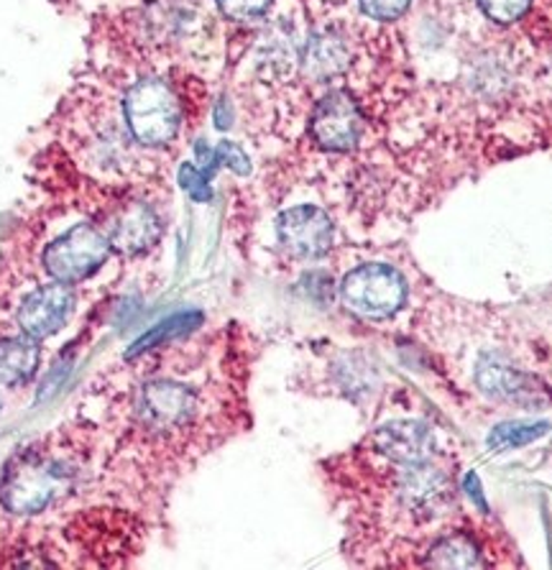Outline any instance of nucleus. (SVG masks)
Instances as JSON below:
<instances>
[{
  "mask_svg": "<svg viewBox=\"0 0 552 570\" xmlns=\"http://www.w3.org/2000/svg\"><path fill=\"white\" fill-rule=\"evenodd\" d=\"M272 0H218V8L223 16L230 21H254L269 11Z\"/></svg>",
  "mask_w": 552,
  "mask_h": 570,
  "instance_id": "aec40b11",
  "label": "nucleus"
},
{
  "mask_svg": "<svg viewBox=\"0 0 552 570\" xmlns=\"http://www.w3.org/2000/svg\"><path fill=\"white\" fill-rule=\"evenodd\" d=\"M110 248L114 246L102 230L92 226H75L47 246L45 269L55 276V282H82L106 264Z\"/></svg>",
  "mask_w": 552,
  "mask_h": 570,
  "instance_id": "20e7f679",
  "label": "nucleus"
},
{
  "mask_svg": "<svg viewBox=\"0 0 552 570\" xmlns=\"http://www.w3.org/2000/svg\"><path fill=\"white\" fill-rule=\"evenodd\" d=\"M427 568H476L481 566L479 550L471 538L465 534H447L437 540L427 552Z\"/></svg>",
  "mask_w": 552,
  "mask_h": 570,
  "instance_id": "2eb2a0df",
  "label": "nucleus"
},
{
  "mask_svg": "<svg viewBox=\"0 0 552 570\" xmlns=\"http://www.w3.org/2000/svg\"><path fill=\"white\" fill-rule=\"evenodd\" d=\"M195 323H200V315H197V313H187V315H177V317L167 320V323H161V325L154 327V331L146 333L141 341H136V343L131 345V351H128V358H134L136 353H144V351H149V348H157L159 343L171 338V335L183 333L185 327L195 325Z\"/></svg>",
  "mask_w": 552,
  "mask_h": 570,
  "instance_id": "f3484780",
  "label": "nucleus"
},
{
  "mask_svg": "<svg viewBox=\"0 0 552 570\" xmlns=\"http://www.w3.org/2000/svg\"><path fill=\"white\" fill-rule=\"evenodd\" d=\"M41 351L29 335L0 341V386H19L37 374Z\"/></svg>",
  "mask_w": 552,
  "mask_h": 570,
  "instance_id": "4468645a",
  "label": "nucleus"
},
{
  "mask_svg": "<svg viewBox=\"0 0 552 570\" xmlns=\"http://www.w3.org/2000/svg\"><path fill=\"white\" fill-rule=\"evenodd\" d=\"M220 164H226V167L236 171V175H248V171H252V161H248L246 151L233 141H223L218 149L213 151V167H220Z\"/></svg>",
  "mask_w": 552,
  "mask_h": 570,
  "instance_id": "412c9836",
  "label": "nucleus"
},
{
  "mask_svg": "<svg viewBox=\"0 0 552 570\" xmlns=\"http://www.w3.org/2000/svg\"><path fill=\"white\" fill-rule=\"evenodd\" d=\"M400 497L402 504L420 517H435L453 502L451 481L425 463L410 465L400 483Z\"/></svg>",
  "mask_w": 552,
  "mask_h": 570,
  "instance_id": "9d476101",
  "label": "nucleus"
},
{
  "mask_svg": "<svg viewBox=\"0 0 552 570\" xmlns=\"http://www.w3.org/2000/svg\"><path fill=\"white\" fill-rule=\"evenodd\" d=\"M364 131L358 102L345 90H333L317 102L309 118V134L327 151H351Z\"/></svg>",
  "mask_w": 552,
  "mask_h": 570,
  "instance_id": "423d86ee",
  "label": "nucleus"
},
{
  "mask_svg": "<svg viewBox=\"0 0 552 570\" xmlns=\"http://www.w3.org/2000/svg\"><path fill=\"white\" fill-rule=\"evenodd\" d=\"M341 295L351 313L368 320L392 317L407 299V282L384 264H366L353 269L341 284Z\"/></svg>",
  "mask_w": 552,
  "mask_h": 570,
  "instance_id": "7ed1b4c3",
  "label": "nucleus"
},
{
  "mask_svg": "<svg viewBox=\"0 0 552 570\" xmlns=\"http://www.w3.org/2000/svg\"><path fill=\"white\" fill-rule=\"evenodd\" d=\"M371 443H374L376 453H382L384 458L402 465L425 463L435 448L433 433L425 425H420V422L410 420L390 422V425L378 428L374 438H371Z\"/></svg>",
  "mask_w": 552,
  "mask_h": 570,
  "instance_id": "1a4fd4ad",
  "label": "nucleus"
},
{
  "mask_svg": "<svg viewBox=\"0 0 552 570\" xmlns=\"http://www.w3.org/2000/svg\"><path fill=\"white\" fill-rule=\"evenodd\" d=\"M348 47H345L338 33L323 31L307 41L305 55H302V67H305L307 77H313V80H333V77H338L348 67Z\"/></svg>",
  "mask_w": 552,
  "mask_h": 570,
  "instance_id": "ddd939ff",
  "label": "nucleus"
},
{
  "mask_svg": "<svg viewBox=\"0 0 552 570\" xmlns=\"http://www.w3.org/2000/svg\"><path fill=\"white\" fill-rule=\"evenodd\" d=\"M126 124L131 136L144 146H167L175 141L183 124V110L175 90L161 80L136 82L126 95Z\"/></svg>",
  "mask_w": 552,
  "mask_h": 570,
  "instance_id": "f03ea898",
  "label": "nucleus"
},
{
  "mask_svg": "<svg viewBox=\"0 0 552 570\" xmlns=\"http://www.w3.org/2000/svg\"><path fill=\"white\" fill-rule=\"evenodd\" d=\"M72 469L57 455L29 451L8 465L0 481V502L8 512L37 514L72 483Z\"/></svg>",
  "mask_w": 552,
  "mask_h": 570,
  "instance_id": "f257e3e1",
  "label": "nucleus"
},
{
  "mask_svg": "<svg viewBox=\"0 0 552 570\" xmlns=\"http://www.w3.org/2000/svg\"><path fill=\"white\" fill-rule=\"evenodd\" d=\"M481 11L496 23H514L530 11L532 0H479Z\"/></svg>",
  "mask_w": 552,
  "mask_h": 570,
  "instance_id": "a211bd4d",
  "label": "nucleus"
},
{
  "mask_svg": "<svg viewBox=\"0 0 552 570\" xmlns=\"http://www.w3.org/2000/svg\"><path fill=\"white\" fill-rule=\"evenodd\" d=\"M75 289L65 282H51L31 292L19 307V327L29 338L45 341L62 331L75 307Z\"/></svg>",
  "mask_w": 552,
  "mask_h": 570,
  "instance_id": "6e6552de",
  "label": "nucleus"
},
{
  "mask_svg": "<svg viewBox=\"0 0 552 570\" xmlns=\"http://www.w3.org/2000/svg\"><path fill=\"white\" fill-rule=\"evenodd\" d=\"M479 384L486 389L489 394L512 402H538L542 394V389L534 379L499 364L494 358H486L479 364Z\"/></svg>",
  "mask_w": 552,
  "mask_h": 570,
  "instance_id": "f8f14e48",
  "label": "nucleus"
},
{
  "mask_svg": "<svg viewBox=\"0 0 552 570\" xmlns=\"http://www.w3.org/2000/svg\"><path fill=\"white\" fill-rule=\"evenodd\" d=\"M210 175H207L205 169H197L195 164H183V169H179V185H183L185 193L193 197L197 203H207L213 197L210 193Z\"/></svg>",
  "mask_w": 552,
  "mask_h": 570,
  "instance_id": "6ab92c4d",
  "label": "nucleus"
},
{
  "mask_svg": "<svg viewBox=\"0 0 552 570\" xmlns=\"http://www.w3.org/2000/svg\"><path fill=\"white\" fill-rule=\"evenodd\" d=\"M465 489H469L471 499L479 504L481 512H486V502H483V497H481V487H479V476H476V473H471V476L465 479Z\"/></svg>",
  "mask_w": 552,
  "mask_h": 570,
  "instance_id": "5701e85b",
  "label": "nucleus"
},
{
  "mask_svg": "<svg viewBox=\"0 0 552 570\" xmlns=\"http://www.w3.org/2000/svg\"><path fill=\"white\" fill-rule=\"evenodd\" d=\"M548 422H512V425H502L496 428L489 438V445L496 448V451H506V448H520L528 445L532 440H538L540 435L548 433Z\"/></svg>",
  "mask_w": 552,
  "mask_h": 570,
  "instance_id": "dca6fc26",
  "label": "nucleus"
},
{
  "mask_svg": "<svg viewBox=\"0 0 552 570\" xmlns=\"http://www.w3.org/2000/svg\"><path fill=\"white\" fill-rule=\"evenodd\" d=\"M108 240L114 248L126 254H138L151 248L161 236V223L149 205L134 203L116 215L114 226L108 228Z\"/></svg>",
  "mask_w": 552,
  "mask_h": 570,
  "instance_id": "9b49d317",
  "label": "nucleus"
},
{
  "mask_svg": "<svg viewBox=\"0 0 552 570\" xmlns=\"http://www.w3.org/2000/svg\"><path fill=\"white\" fill-rule=\"evenodd\" d=\"M276 236L284 252L295 258H321L333 246V223L315 205H297L276 220Z\"/></svg>",
  "mask_w": 552,
  "mask_h": 570,
  "instance_id": "0eeeda50",
  "label": "nucleus"
},
{
  "mask_svg": "<svg viewBox=\"0 0 552 570\" xmlns=\"http://www.w3.org/2000/svg\"><path fill=\"white\" fill-rule=\"evenodd\" d=\"M412 0H361V11H364L368 19L376 21H394L407 11Z\"/></svg>",
  "mask_w": 552,
  "mask_h": 570,
  "instance_id": "4be33fe9",
  "label": "nucleus"
},
{
  "mask_svg": "<svg viewBox=\"0 0 552 570\" xmlns=\"http://www.w3.org/2000/svg\"><path fill=\"white\" fill-rule=\"evenodd\" d=\"M197 412V396L177 382H151L138 394V425L154 435H171L185 430Z\"/></svg>",
  "mask_w": 552,
  "mask_h": 570,
  "instance_id": "39448f33",
  "label": "nucleus"
}]
</instances>
